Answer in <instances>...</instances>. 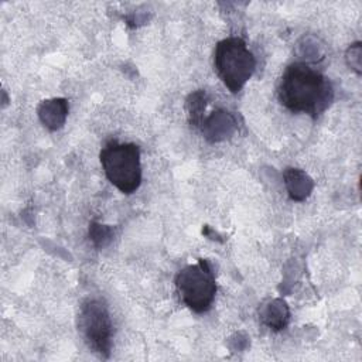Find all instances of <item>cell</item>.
Returning <instances> with one entry per match:
<instances>
[{
  "label": "cell",
  "mask_w": 362,
  "mask_h": 362,
  "mask_svg": "<svg viewBox=\"0 0 362 362\" xmlns=\"http://www.w3.org/2000/svg\"><path fill=\"white\" fill-rule=\"evenodd\" d=\"M280 103L293 113L321 116L334 102V88L325 75L304 62L290 64L279 82Z\"/></svg>",
  "instance_id": "cell-1"
},
{
  "label": "cell",
  "mask_w": 362,
  "mask_h": 362,
  "mask_svg": "<svg viewBox=\"0 0 362 362\" xmlns=\"http://www.w3.org/2000/svg\"><path fill=\"white\" fill-rule=\"evenodd\" d=\"M99 160L109 182L120 192L130 195L141 184L140 148L134 143L107 141L100 153Z\"/></svg>",
  "instance_id": "cell-2"
},
{
  "label": "cell",
  "mask_w": 362,
  "mask_h": 362,
  "mask_svg": "<svg viewBox=\"0 0 362 362\" xmlns=\"http://www.w3.org/2000/svg\"><path fill=\"white\" fill-rule=\"evenodd\" d=\"M214 66L223 85L238 93L253 75L256 58L243 38L228 37L215 45Z\"/></svg>",
  "instance_id": "cell-3"
},
{
  "label": "cell",
  "mask_w": 362,
  "mask_h": 362,
  "mask_svg": "<svg viewBox=\"0 0 362 362\" xmlns=\"http://www.w3.org/2000/svg\"><path fill=\"white\" fill-rule=\"evenodd\" d=\"M175 288L180 300L194 313H206L215 300L216 281L211 263L199 259L182 267L175 276Z\"/></svg>",
  "instance_id": "cell-4"
},
{
  "label": "cell",
  "mask_w": 362,
  "mask_h": 362,
  "mask_svg": "<svg viewBox=\"0 0 362 362\" xmlns=\"http://www.w3.org/2000/svg\"><path fill=\"white\" fill-rule=\"evenodd\" d=\"M78 329L88 348L100 358H109L113 339V322L107 305L99 298H88L78 314Z\"/></svg>",
  "instance_id": "cell-5"
},
{
  "label": "cell",
  "mask_w": 362,
  "mask_h": 362,
  "mask_svg": "<svg viewBox=\"0 0 362 362\" xmlns=\"http://www.w3.org/2000/svg\"><path fill=\"white\" fill-rule=\"evenodd\" d=\"M199 130L206 141L219 143L233 136L238 130V123L232 113L225 109H216L209 116L204 117Z\"/></svg>",
  "instance_id": "cell-6"
},
{
  "label": "cell",
  "mask_w": 362,
  "mask_h": 362,
  "mask_svg": "<svg viewBox=\"0 0 362 362\" xmlns=\"http://www.w3.org/2000/svg\"><path fill=\"white\" fill-rule=\"evenodd\" d=\"M68 100L64 98H52L42 100L37 107V115L40 122L51 132L59 130L68 116Z\"/></svg>",
  "instance_id": "cell-7"
},
{
  "label": "cell",
  "mask_w": 362,
  "mask_h": 362,
  "mask_svg": "<svg viewBox=\"0 0 362 362\" xmlns=\"http://www.w3.org/2000/svg\"><path fill=\"white\" fill-rule=\"evenodd\" d=\"M283 178L288 197L293 201L301 202L305 198H308L310 194L313 192L314 181L305 171L300 168H286L283 173Z\"/></svg>",
  "instance_id": "cell-8"
},
{
  "label": "cell",
  "mask_w": 362,
  "mask_h": 362,
  "mask_svg": "<svg viewBox=\"0 0 362 362\" xmlns=\"http://www.w3.org/2000/svg\"><path fill=\"white\" fill-rule=\"evenodd\" d=\"M260 320L273 331L284 329L290 320V310L284 300L273 298L259 308Z\"/></svg>",
  "instance_id": "cell-9"
},
{
  "label": "cell",
  "mask_w": 362,
  "mask_h": 362,
  "mask_svg": "<svg viewBox=\"0 0 362 362\" xmlns=\"http://www.w3.org/2000/svg\"><path fill=\"white\" fill-rule=\"evenodd\" d=\"M206 107V93L202 89L194 90L185 100L188 122L194 129H199L204 122V112Z\"/></svg>",
  "instance_id": "cell-10"
},
{
  "label": "cell",
  "mask_w": 362,
  "mask_h": 362,
  "mask_svg": "<svg viewBox=\"0 0 362 362\" xmlns=\"http://www.w3.org/2000/svg\"><path fill=\"white\" fill-rule=\"evenodd\" d=\"M113 228L109 225H102L98 222L89 223V236L98 249L107 246L113 239Z\"/></svg>",
  "instance_id": "cell-11"
},
{
  "label": "cell",
  "mask_w": 362,
  "mask_h": 362,
  "mask_svg": "<svg viewBox=\"0 0 362 362\" xmlns=\"http://www.w3.org/2000/svg\"><path fill=\"white\" fill-rule=\"evenodd\" d=\"M345 59L351 69H354L356 74L362 72V44L359 41H356L348 47Z\"/></svg>",
  "instance_id": "cell-12"
}]
</instances>
